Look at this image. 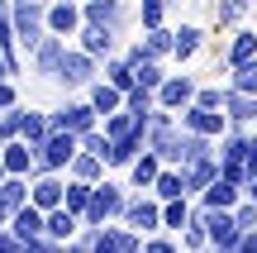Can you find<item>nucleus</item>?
<instances>
[{
	"label": "nucleus",
	"mask_w": 257,
	"mask_h": 253,
	"mask_svg": "<svg viewBox=\"0 0 257 253\" xmlns=\"http://www.w3.org/2000/svg\"><path fill=\"white\" fill-rule=\"evenodd\" d=\"M119 210H124L119 182L100 177V182H91V201H86V210H81V225L95 229V225H105V220H119Z\"/></svg>",
	"instance_id": "1"
},
{
	"label": "nucleus",
	"mask_w": 257,
	"mask_h": 253,
	"mask_svg": "<svg viewBox=\"0 0 257 253\" xmlns=\"http://www.w3.org/2000/svg\"><path fill=\"white\" fill-rule=\"evenodd\" d=\"M72 153H76V134H67V129H48V139L34 148V172H67Z\"/></svg>",
	"instance_id": "2"
},
{
	"label": "nucleus",
	"mask_w": 257,
	"mask_h": 253,
	"mask_svg": "<svg viewBox=\"0 0 257 253\" xmlns=\"http://www.w3.org/2000/svg\"><path fill=\"white\" fill-rule=\"evenodd\" d=\"M10 29H15V48L29 53V48L48 34L43 29V0H19V5H10Z\"/></svg>",
	"instance_id": "3"
},
{
	"label": "nucleus",
	"mask_w": 257,
	"mask_h": 253,
	"mask_svg": "<svg viewBox=\"0 0 257 253\" xmlns=\"http://www.w3.org/2000/svg\"><path fill=\"white\" fill-rule=\"evenodd\" d=\"M100 76V57H91L86 48H67L62 53V67H57V81L67 86V91H81L86 81H95Z\"/></svg>",
	"instance_id": "4"
},
{
	"label": "nucleus",
	"mask_w": 257,
	"mask_h": 253,
	"mask_svg": "<svg viewBox=\"0 0 257 253\" xmlns=\"http://www.w3.org/2000/svg\"><path fill=\"white\" fill-rule=\"evenodd\" d=\"M138 229L119 225V220H105V225L91 229V253H138Z\"/></svg>",
	"instance_id": "5"
},
{
	"label": "nucleus",
	"mask_w": 257,
	"mask_h": 253,
	"mask_svg": "<svg viewBox=\"0 0 257 253\" xmlns=\"http://www.w3.org/2000/svg\"><path fill=\"white\" fill-rule=\"evenodd\" d=\"M48 124H53V129H67V134H86V129L100 124V115L91 110V101H67L62 110L48 115Z\"/></svg>",
	"instance_id": "6"
},
{
	"label": "nucleus",
	"mask_w": 257,
	"mask_h": 253,
	"mask_svg": "<svg viewBox=\"0 0 257 253\" xmlns=\"http://www.w3.org/2000/svg\"><path fill=\"white\" fill-rule=\"evenodd\" d=\"M181 129L205 134V139H219V134L229 129V115H224V110H200V105L186 101V105H181Z\"/></svg>",
	"instance_id": "7"
},
{
	"label": "nucleus",
	"mask_w": 257,
	"mask_h": 253,
	"mask_svg": "<svg viewBox=\"0 0 257 253\" xmlns=\"http://www.w3.org/2000/svg\"><path fill=\"white\" fill-rule=\"evenodd\" d=\"M238 201H243V187L229 182V177H214L210 187L195 191V206H200V210H233Z\"/></svg>",
	"instance_id": "8"
},
{
	"label": "nucleus",
	"mask_w": 257,
	"mask_h": 253,
	"mask_svg": "<svg viewBox=\"0 0 257 253\" xmlns=\"http://www.w3.org/2000/svg\"><path fill=\"white\" fill-rule=\"evenodd\" d=\"M157 210H162L157 196H124L119 220H124L128 229H138V234H148V229H157Z\"/></svg>",
	"instance_id": "9"
},
{
	"label": "nucleus",
	"mask_w": 257,
	"mask_h": 253,
	"mask_svg": "<svg viewBox=\"0 0 257 253\" xmlns=\"http://www.w3.org/2000/svg\"><path fill=\"white\" fill-rule=\"evenodd\" d=\"M76 34H81V48H86L91 57H100V62L119 48V29H110V24H91V19H81Z\"/></svg>",
	"instance_id": "10"
},
{
	"label": "nucleus",
	"mask_w": 257,
	"mask_h": 253,
	"mask_svg": "<svg viewBox=\"0 0 257 253\" xmlns=\"http://www.w3.org/2000/svg\"><path fill=\"white\" fill-rule=\"evenodd\" d=\"M205 234H210V248L233 253V239H238V225H233V210H200Z\"/></svg>",
	"instance_id": "11"
},
{
	"label": "nucleus",
	"mask_w": 257,
	"mask_h": 253,
	"mask_svg": "<svg viewBox=\"0 0 257 253\" xmlns=\"http://www.w3.org/2000/svg\"><path fill=\"white\" fill-rule=\"evenodd\" d=\"M0 167L15 172V177H34V143H24L19 134H10L0 143Z\"/></svg>",
	"instance_id": "12"
},
{
	"label": "nucleus",
	"mask_w": 257,
	"mask_h": 253,
	"mask_svg": "<svg viewBox=\"0 0 257 253\" xmlns=\"http://www.w3.org/2000/svg\"><path fill=\"white\" fill-rule=\"evenodd\" d=\"M29 53H34V72H38V76H57L67 43H62V34H43L34 48H29Z\"/></svg>",
	"instance_id": "13"
},
{
	"label": "nucleus",
	"mask_w": 257,
	"mask_h": 253,
	"mask_svg": "<svg viewBox=\"0 0 257 253\" xmlns=\"http://www.w3.org/2000/svg\"><path fill=\"white\" fill-rule=\"evenodd\" d=\"M76 24H81V5L76 0H53V5L43 10V29L48 34H76Z\"/></svg>",
	"instance_id": "14"
},
{
	"label": "nucleus",
	"mask_w": 257,
	"mask_h": 253,
	"mask_svg": "<svg viewBox=\"0 0 257 253\" xmlns=\"http://www.w3.org/2000/svg\"><path fill=\"white\" fill-rule=\"evenodd\" d=\"M29 201H34L38 210L62 206V172H34V182H29Z\"/></svg>",
	"instance_id": "15"
},
{
	"label": "nucleus",
	"mask_w": 257,
	"mask_h": 253,
	"mask_svg": "<svg viewBox=\"0 0 257 253\" xmlns=\"http://www.w3.org/2000/svg\"><path fill=\"white\" fill-rule=\"evenodd\" d=\"M191 91H195L191 76H162V81L153 86V101L162 105V110H181V105L191 101Z\"/></svg>",
	"instance_id": "16"
},
{
	"label": "nucleus",
	"mask_w": 257,
	"mask_h": 253,
	"mask_svg": "<svg viewBox=\"0 0 257 253\" xmlns=\"http://www.w3.org/2000/svg\"><path fill=\"white\" fill-rule=\"evenodd\" d=\"M81 229V220L72 215V210H62V206H53V210H43V234L48 239H57V244L67 248V239Z\"/></svg>",
	"instance_id": "17"
},
{
	"label": "nucleus",
	"mask_w": 257,
	"mask_h": 253,
	"mask_svg": "<svg viewBox=\"0 0 257 253\" xmlns=\"http://www.w3.org/2000/svg\"><path fill=\"white\" fill-rule=\"evenodd\" d=\"M86 101H91L95 115H110V110H119L124 91H119V86H110L105 76H95V81H86Z\"/></svg>",
	"instance_id": "18"
},
{
	"label": "nucleus",
	"mask_w": 257,
	"mask_h": 253,
	"mask_svg": "<svg viewBox=\"0 0 257 253\" xmlns=\"http://www.w3.org/2000/svg\"><path fill=\"white\" fill-rule=\"evenodd\" d=\"M10 229H15L19 239H34V234H43V210L34 206V201H24V206H15L10 210V220H5Z\"/></svg>",
	"instance_id": "19"
},
{
	"label": "nucleus",
	"mask_w": 257,
	"mask_h": 253,
	"mask_svg": "<svg viewBox=\"0 0 257 253\" xmlns=\"http://www.w3.org/2000/svg\"><path fill=\"white\" fill-rule=\"evenodd\" d=\"M81 19L119 29V24H124V0H81Z\"/></svg>",
	"instance_id": "20"
},
{
	"label": "nucleus",
	"mask_w": 257,
	"mask_h": 253,
	"mask_svg": "<svg viewBox=\"0 0 257 253\" xmlns=\"http://www.w3.org/2000/svg\"><path fill=\"white\" fill-rule=\"evenodd\" d=\"M200 48H205V34H200L195 24H176V29H172V57L191 62V57L200 53Z\"/></svg>",
	"instance_id": "21"
},
{
	"label": "nucleus",
	"mask_w": 257,
	"mask_h": 253,
	"mask_svg": "<svg viewBox=\"0 0 257 253\" xmlns=\"http://www.w3.org/2000/svg\"><path fill=\"white\" fill-rule=\"evenodd\" d=\"M248 57H257V34L252 29H233L229 48H224V67H238V62H248Z\"/></svg>",
	"instance_id": "22"
},
{
	"label": "nucleus",
	"mask_w": 257,
	"mask_h": 253,
	"mask_svg": "<svg viewBox=\"0 0 257 253\" xmlns=\"http://www.w3.org/2000/svg\"><path fill=\"white\" fill-rule=\"evenodd\" d=\"M153 191L157 201H172V196H186V187H181V167H172V162H162L157 167V177H153Z\"/></svg>",
	"instance_id": "23"
},
{
	"label": "nucleus",
	"mask_w": 257,
	"mask_h": 253,
	"mask_svg": "<svg viewBox=\"0 0 257 253\" xmlns=\"http://www.w3.org/2000/svg\"><path fill=\"white\" fill-rule=\"evenodd\" d=\"M224 115H229L233 124H252L257 96H243V91H229V86H224Z\"/></svg>",
	"instance_id": "24"
},
{
	"label": "nucleus",
	"mask_w": 257,
	"mask_h": 253,
	"mask_svg": "<svg viewBox=\"0 0 257 253\" xmlns=\"http://www.w3.org/2000/svg\"><path fill=\"white\" fill-rule=\"evenodd\" d=\"M128 167H134V172H128V182H134V187H153V177H157V167H162V158H157L153 148H138Z\"/></svg>",
	"instance_id": "25"
},
{
	"label": "nucleus",
	"mask_w": 257,
	"mask_h": 253,
	"mask_svg": "<svg viewBox=\"0 0 257 253\" xmlns=\"http://www.w3.org/2000/svg\"><path fill=\"white\" fill-rule=\"evenodd\" d=\"M48 129H53V124H48V115H43V110H24V115H19V139L34 143V148L48 139Z\"/></svg>",
	"instance_id": "26"
},
{
	"label": "nucleus",
	"mask_w": 257,
	"mask_h": 253,
	"mask_svg": "<svg viewBox=\"0 0 257 253\" xmlns=\"http://www.w3.org/2000/svg\"><path fill=\"white\" fill-rule=\"evenodd\" d=\"M67 172H72V177H81V182H100V177H105V162L95 158V153L76 148V153H72V162H67Z\"/></svg>",
	"instance_id": "27"
},
{
	"label": "nucleus",
	"mask_w": 257,
	"mask_h": 253,
	"mask_svg": "<svg viewBox=\"0 0 257 253\" xmlns=\"http://www.w3.org/2000/svg\"><path fill=\"white\" fill-rule=\"evenodd\" d=\"M86 201H91V182H81V177H72V182H62V210H72V215L81 220V210H86Z\"/></svg>",
	"instance_id": "28"
},
{
	"label": "nucleus",
	"mask_w": 257,
	"mask_h": 253,
	"mask_svg": "<svg viewBox=\"0 0 257 253\" xmlns=\"http://www.w3.org/2000/svg\"><path fill=\"white\" fill-rule=\"evenodd\" d=\"M119 105H124L128 115H134V120H143V124H148V115L157 110V101H153V91H143V86H128Z\"/></svg>",
	"instance_id": "29"
},
{
	"label": "nucleus",
	"mask_w": 257,
	"mask_h": 253,
	"mask_svg": "<svg viewBox=\"0 0 257 253\" xmlns=\"http://www.w3.org/2000/svg\"><path fill=\"white\" fill-rule=\"evenodd\" d=\"M181 248H210V234H205V220H200V210H191V220L181 225V239H176Z\"/></svg>",
	"instance_id": "30"
},
{
	"label": "nucleus",
	"mask_w": 257,
	"mask_h": 253,
	"mask_svg": "<svg viewBox=\"0 0 257 253\" xmlns=\"http://www.w3.org/2000/svg\"><path fill=\"white\" fill-rule=\"evenodd\" d=\"M100 67H105V81H110V86H119V91H128V86H134V67H128L119 53H110Z\"/></svg>",
	"instance_id": "31"
},
{
	"label": "nucleus",
	"mask_w": 257,
	"mask_h": 253,
	"mask_svg": "<svg viewBox=\"0 0 257 253\" xmlns=\"http://www.w3.org/2000/svg\"><path fill=\"white\" fill-rule=\"evenodd\" d=\"M233 72V81H229V91H243V96H257V57H248V62H238V67H229Z\"/></svg>",
	"instance_id": "32"
},
{
	"label": "nucleus",
	"mask_w": 257,
	"mask_h": 253,
	"mask_svg": "<svg viewBox=\"0 0 257 253\" xmlns=\"http://www.w3.org/2000/svg\"><path fill=\"white\" fill-rule=\"evenodd\" d=\"M143 53L148 57H172V29H167V24H153V29H148V38H143Z\"/></svg>",
	"instance_id": "33"
},
{
	"label": "nucleus",
	"mask_w": 257,
	"mask_h": 253,
	"mask_svg": "<svg viewBox=\"0 0 257 253\" xmlns=\"http://www.w3.org/2000/svg\"><path fill=\"white\" fill-rule=\"evenodd\" d=\"M162 76H167V72H162V57H143V62L134 67V86H143V91H153Z\"/></svg>",
	"instance_id": "34"
},
{
	"label": "nucleus",
	"mask_w": 257,
	"mask_h": 253,
	"mask_svg": "<svg viewBox=\"0 0 257 253\" xmlns=\"http://www.w3.org/2000/svg\"><path fill=\"white\" fill-rule=\"evenodd\" d=\"M248 19V0H219V24L224 29H238Z\"/></svg>",
	"instance_id": "35"
},
{
	"label": "nucleus",
	"mask_w": 257,
	"mask_h": 253,
	"mask_svg": "<svg viewBox=\"0 0 257 253\" xmlns=\"http://www.w3.org/2000/svg\"><path fill=\"white\" fill-rule=\"evenodd\" d=\"M191 105H200V110H224V86H195Z\"/></svg>",
	"instance_id": "36"
},
{
	"label": "nucleus",
	"mask_w": 257,
	"mask_h": 253,
	"mask_svg": "<svg viewBox=\"0 0 257 253\" xmlns=\"http://www.w3.org/2000/svg\"><path fill=\"white\" fill-rule=\"evenodd\" d=\"M138 19H143V29L162 24L167 19V0H143V5H138Z\"/></svg>",
	"instance_id": "37"
},
{
	"label": "nucleus",
	"mask_w": 257,
	"mask_h": 253,
	"mask_svg": "<svg viewBox=\"0 0 257 253\" xmlns=\"http://www.w3.org/2000/svg\"><path fill=\"white\" fill-rule=\"evenodd\" d=\"M233 225H238V229L257 225V201H238V206H233Z\"/></svg>",
	"instance_id": "38"
},
{
	"label": "nucleus",
	"mask_w": 257,
	"mask_h": 253,
	"mask_svg": "<svg viewBox=\"0 0 257 253\" xmlns=\"http://www.w3.org/2000/svg\"><path fill=\"white\" fill-rule=\"evenodd\" d=\"M10 105H19V86L15 76H0V110H10Z\"/></svg>",
	"instance_id": "39"
},
{
	"label": "nucleus",
	"mask_w": 257,
	"mask_h": 253,
	"mask_svg": "<svg viewBox=\"0 0 257 253\" xmlns=\"http://www.w3.org/2000/svg\"><path fill=\"white\" fill-rule=\"evenodd\" d=\"M0 253H19V234L10 225H0Z\"/></svg>",
	"instance_id": "40"
},
{
	"label": "nucleus",
	"mask_w": 257,
	"mask_h": 253,
	"mask_svg": "<svg viewBox=\"0 0 257 253\" xmlns=\"http://www.w3.org/2000/svg\"><path fill=\"white\" fill-rule=\"evenodd\" d=\"M0 76H19V57L0 48Z\"/></svg>",
	"instance_id": "41"
},
{
	"label": "nucleus",
	"mask_w": 257,
	"mask_h": 253,
	"mask_svg": "<svg viewBox=\"0 0 257 253\" xmlns=\"http://www.w3.org/2000/svg\"><path fill=\"white\" fill-rule=\"evenodd\" d=\"M119 57H124V62H128V67H138V62H143V57H148V53H143V43H134V48H124V53H119Z\"/></svg>",
	"instance_id": "42"
},
{
	"label": "nucleus",
	"mask_w": 257,
	"mask_h": 253,
	"mask_svg": "<svg viewBox=\"0 0 257 253\" xmlns=\"http://www.w3.org/2000/svg\"><path fill=\"white\" fill-rule=\"evenodd\" d=\"M243 196H248V201H257V172H252L248 182H243Z\"/></svg>",
	"instance_id": "43"
},
{
	"label": "nucleus",
	"mask_w": 257,
	"mask_h": 253,
	"mask_svg": "<svg viewBox=\"0 0 257 253\" xmlns=\"http://www.w3.org/2000/svg\"><path fill=\"white\" fill-rule=\"evenodd\" d=\"M5 220H10V206H5V201H0V225H5Z\"/></svg>",
	"instance_id": "44"
},
{
	"label": "nucleus",
	"mask_w": 257,
	"mask_h": 253,
	"mask_svg": "<svg viewBox=\"0 0 257 253\" xmlns=\"http://www.w3.org/2000/svg\"><path fill=\"white\" fill-rule=\"evenodd\" d=\"M5 15H10V0H0V19H5Z\"/></svg>",
	"instance_id": "45"
},
{
	"label": "nucleus",
	"mask_w": 257,
	"mask_h": 253,
	"mask_svg": "<svg viewBox=\"0 0 257 253\" xmlns=\"http://www.w3.org/2000/svg\"><path fill=\"white\" fill-rule=\"evenodd\" d=\"M10 5H19V0H10Z\"/></svg>",
	"instance_id": "46"
},
{
	"label": "nucleus",
	"mask_w": 257,
	"mask_h": 253,
	"mask_svg": "<svg viewBox=\"0 0 257 253\" xmlns=\"http://www.w3.org/2000/svg\"><path fill=\"white\" fill-rule=\"evenodd\" d=\"M252 229H257V225H252Z\"/></svg>",
	"instance_id": "47"
}]
</instances>
